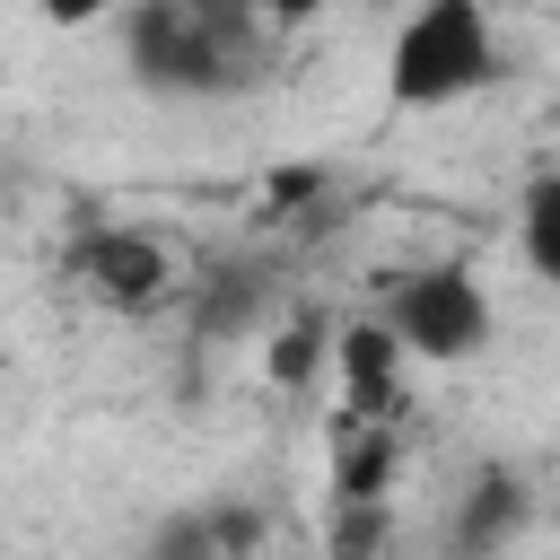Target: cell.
Returning a JSON list of instances; mask_svg holds the SVG:
<instances>
[{"mask_svg": "<svg viewBox=\"0 0 560 560\" xmlns=\"http://www.w3.org/2000/svg\"><path fill=\"white\" fill-rule=\"evenodd\" d=\"M324 350H332V324H324V315H289V324L262 332V376L298 394V385L324 376Z\"/></svg>", "mask_w": 560, "mask_h": 560, "instance_id": "cell-9", "label": "cell"}, {"mask_svg": "<svg viewBox=\"0 0 560 560\" xmlns=\"http://www.w3.org/2000/svg\"><path fill=\"white\" fill-rule=\"evenodd\" d=\"M35 9H44L52 26H96V18L114 9V0H35Z\"/></svg>", "mask_w": 560, "mask_h": 560, "instance_id": "cell-13", "label": "cell"}, {"mask_svg": "<svg viewBox=\"0 0 560 560\" xmlns=\"http://www.w3.org/2000/svg\"><path fill=\"white\" fill-rule=\"evenodd\" d=\"M315 184H324L315 166H289V175H271V210H289V201H306Z\"/></svg>", "mask_w": 560, "mask_h": 560, "instance_id": "cell-15", "label": "cell"}, {"mask_svg": "<svg viewBox=\"0 0 560 560\" xmlns=\"http://www.w3.org/2000/svg\"><path fill=\"white\" fill-rule=\"evenodd\" d=\"M324 368L341 376V420H385L394 394H402V341L376 324V315H350L324 350Z\"/></svg>", "mask_w": 560, "mask_h": 560, "instance_id": "cell-5", "label": "cell"}, {"mask_svg": "<svg viewBox=\"0 0 560 560\" xmlns=\"http://www.w3.org/2000/svg\"><path fill=\"white\" fill-rule=\"evenodd\" d=\"M551 219H560V175H534L525 201H516V228H525V262H534L542 280L560 271V236H551Z\"/></svg>", "mask_w": 560, "mask_h": 560, "instance_id": "cell-10", "label": "cell"}, {"mask_svg": "<svg viewBox=\"0 0 560 560\" xmlns=\"http://www.w3.org/2000/svg\"><path fill=\"white\" fill-rule=\"evenodd\" d=\"M394 481V429L385 420H332V508H368Z\"/></svg>", "mask_w": 560, "mask_h": 560, "instance_id": "cell-8", "label": "cell"}, {"mask_svg": "<svg viewBox=\"0 0 560 560\" xmlns=\"http://www.w3.org/2000/svg\"><path fill=\"white\" fill-rule=\"evenodd\" d=\"M385 499H368V508H332V525H324V560H376L385 551Z\"/></svg>", "mask_w": 560, "mask_h": 560, "instance_id": "cell-11", "label": "cell"}, {"mask_svg": "<svg viewBox=\"0 0 560 560\" xmlns=\"http://www.w3.org/2000/svg\"><path fill=\"white\" fill-rule=\"evenodd\" d=\"M499 79V35H490V0H420L385 52V96L402 114L455 105L472 88Z\"/></svg>", "mask_w": 560, "mask_h": 560, "instance_id": "cell-1", "label": "cell"}, {"mask_svg": "<svg viewBox=\"0 0 560 560\" xmlns=\"http://www.w3.org/2000/svg\"><path fill=\"white\" fill-rule=\"evenodd\" d=\"M376 324L402 341V359L455 368V359H472L490 341V298H481V280L464 262H429V271H402L394 280V298H385Z\"/></svg>", "mask_w": 560, "mask_h": 560, "instance_id": "cell-3", "label": "cell"}, {"mask_svg": "<svg viewBox=\"0 0 560 560\" xmlns=\"http://www.w3.org/2000/svg\"><path fill=\"white\" fill-rule=\"evenodd\" d=\"M262 315V280L254 271H219V298H201V332H236Z\"/></svg>", "mask_w": 560, "mask_h": 560, "instance_id": "cell-12", "label": "cell"}, {"mask_svg": "<svg viewBox=\"0 0 560 560\" xmlns=\"http://www.w3.org/2000/svg\"><path fill=\"white\" fill-rule=\"evenodd\" d=\"M131 70L158 96H219L254 70V35L210 26L192 9H166V0H140L131 9Z\"/></svg>", "mask_w": 560, "mask_h": 560, "instance_id": "cell-2", "label": "cell"}, {"mask_svg": "<svg viewBox=\"0 0 560 560\" xmlns=\"http://www.w3.org/2000/svg\"><path fill=\"white\" fill-rule=\"evenodd\" d=\"M70 280H79L96 306H114V315H149V306L175 289V262H166V245H158L149 228H88V236L70 245Z\"/></svg>", "mask_w": 560, "mask_h": 560, "instance_id": "cell-4", "label": "cell"}, {"mask_svg": "<svg viewBox=\"0 0 560 560\" xmlns=\"http://www.w3.org/2000/svg\"><path fill=\"white\" fill-rule=\"evenodd\" d=\"M332 0H254V18H271V26H306V18H324Z\"/></svg>", "mask_w": 560, "mask_h": 560, "instance_id": "cell-14", "label": "cell"}, {"mask_svg": "<svg viewBox=\"0 0 560 560\" xmlns=\"http://www.w3.org/2000/svg\"><path fill=\"white\" fill-rule=\"evenodd\" d=\"M245 542H254V508H175L140 542V560H236Z\"/></svg>", "mask_w": 560, "mask_h": 560, "instance_id": "cell-7", "label": "cell"}, {"mask_svg": "<svg viewBox=\"0 0 560 560\" xmlns=\"http://www.w3.org/2000/svg\"><path fill=\"white\" fill-rule=\"evenodd\" d=\"M525 516H534V490H525V472H516V464H481V472L464 481V499H455L446 551H455V560H499V551L525 534Z\"/></svg>", "mask_w": 560, "mask_h": 560, "instance_id": "cell-6", "label": "cell"}]
</instances>
